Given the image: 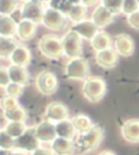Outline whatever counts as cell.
Segmentation results:
<instances>
[{
	"label": "cell",
	"instance_id": "obj_28",
	"mask_svg": "<svg viewBox=\"0 0 139 155\" xmlns=\"http://www.w3.org/2000/svg\"><path fill=\"white\" fill-rule=\"evenodd\" d=\"M3 129L5 130V132L12 137L14 140H16L18 138H20L24 132L27 130V126L25 125V123H12L9 122L5 125Z\"/></svg>",
	"mask_w": 139,
	"mask_h": 155
},
{
	"label": "cell",
	"instance_id": "obj_16",
	"mask_svg": "<svg viewBox=\"0 0 139 155\" xmlns=\"http://www.w3.org/2000/svg\"><path fill=\"white\" fill-rule=\"evenodd\" d=\"M113 18H114L113 14H111L101 3L99 5H97L93 9V13H91V21L93 22V24L99 29L104 28L106 26H108L109 24L112 23Z\"/></svg>",
	"mask_w": 139,
	"mask_h": 155
},
{
	"label": "cell",
	"instance_id": "obj_25",
	"mask_svg": "<svg viewBox=\"0 0 139 155\" xmlns=\"http://www.w3.org/2000/svg\"><path fill=\"white\" fill-rule=\"evenodd\" d=\"M18 46V41L13 37L0 36V58H10Z\"/></svg>",
	"mask_w": 139,
	"mask_h": 155
},
{
	"label": "cell",
	"instance_id": "obj_37",
	"mask_svg": "<svg viewBox=\"0 0 139 155\" xmlns=\"http://www.w3.org/2000/svg\"><path fill=\"white\" fill-rule=\"evenodd\" d=\"M126 20H127V24L131 26V28L139 31V10L127 16Z\"/></svg>",
	"mask_w": 139,
	"mask_h": 155
},
{
	"label": "cell",
	"instance_id": "obj_39",
	"mask_svg": "<svg viewBox=\"0 0 139 155\" xmlns=\"http://www.w3.org/2000/svg\"><path fill=\"white\" fill-rule=\"evenodd\" d=\"M98 155H115V153L112 152V151H109V150H104L102 152H100Z\"/></svg>",
	"mask_w": 139,
	"mask_h": 155
},
{
	"label": "cell",
	"instance_id": "obj_6",
	"mask_svg": "<svg viewBox=\"0 0 139 155\" xmlns=\"http://www.w3.org/2000/svg\"><path fill=\"white\" fill-rule=\"evenodd\" d=\"M44 3L37 0H27L21 5V18L22 20H27L35 24L41 23V18L45 12Z\"/></svg>",
	"mask_w": 139,
	"mask_h": 155
},
{
	"label": "cell",
	"instance_id": "obj_38",
	"mask_svg": "<svg viewBox=\"0 0 139 155\" xmlns=\"http://www.w3.org/2000/svg\"><path fill=\"white\" fill-rule=\"evenodd\" d=\"M31 155H56L51 150L45 149V147H39L36 151H34Z\"/></svg>",
	"mask_w": 139,
	"mask_h": 155
},
{
	"label": "cell",
	"instance_id": "obj_26",
	"mask_svg": "<svg viewBox=\"0 0 139 155\" xmlns=\"http://www.w3.org/2000/svg\"><path fill=\"white\" fill-rule=\"evenodd\" d=\"M86 14H87V8L83 5L82 1H75L72 10L69 14V18L73 23L76 24L84 21L86 18Z\"/></svg>",
	"mask_w": 139,
	"mask_h": 155
},
{
	"label": "cell",
	"instance_id": "obj_12",
	"mask_svg": "<svg viewBox=\"0 0 139 155\" xmlns=\"http://www.w3.org/2000/svg\"><path fill=\"white\" fill-rule=\"evenodd\" d=\"M71 31L78 34L82 39H86V40L90 41L100 31V29L93 24L91 20H84L80 23L73 24L72 27H71Z\"/></svg>",
	"mask_w": 139,
	"mask_h": 155
},
{
	"label": "cell",
	"instance_id": "obj_7",
	"mask_svg": "<svg viewBox=\"0 0 139 155\" xmlns=\"http://www.w3.org/2000/svg\"><path fill=\"white\" fill-rule=\"evenodd\" d=\"M57 76L50 71H42L36 77V88L45 96H51L58 90Z\"/></svg>",
	"mask_w": 139,
	"mask_h": 155
},
{
	"label": "cell",
	"instance_id": "obj_20",
	"mask_svg": "<svg viewBox=\"0 0 139 155\" xmlns=\"http://www.w3.org/2000/svg\"><path fill=\"white\" fill-rule=\"evenodd\" d=\"M75 143L73 140L56 138L51 142V151L56 155H70L74 152Z\"/></svg>",
	"mask_w": 139,
	"mask_h": 155
},
{
	"label": "cell",
	"instance_id": "obj_5",
	"mask_svg": "<svg viewBox=\"0 0 139 155\" xmlns=\"http://www.w3.org/2000/svg\"><path fill=\"white\" fill-rule=\"evenodd\" d=\"M64 73L69 79L86 80L89 77V63L84 58L71 59L65 65Z\"/></svg>",
	"mask_w": 139,
	"mask_h": 155
},
{
	"label": "cell",
	"instance_id": "obj_35",
	"mask_svg": "<svg viewBox=\"0 0 139 155\" xmlns=\"http://www.w3.org/2000/svg\"><path fill=\"white\" fill-rule=\"evenodd\" d=\"M5 93H7V96L18 99L19 97L22 96V93H23V86L10 83L5 88Z\"/></svg>",
	"mask_w": 139,
	"mask_h": 155
},
{
	"label": "cell",
	"instance_id": "obj_29",
	"mask_svg": "<svg viewBox=\"0 0 139 155\" xmlns=\"http://www.w3.org/2000/svg\"><path fill=\"white\" fill-rule=\"evenodd\" d=\"M3 116L5 119H8L9 122L12 123H25L26 118H27V113L24 109L22 107H18L15 110L8 112H3Z\"/></svg>",
	"mask_w": 139,
	"mask_h": 155
},
{
	"label": "cell",
	"instance_id": "obj_34",
	"mask_svg": "<svg viewBox=\"0 0 139 155\" xmlns=\"http://www.w3.org/2000/svg\"><path fill=\"white\" fill-rule=\"evenodd\" d=\"M139 10L138 0H124L122 5V13L125 15H131L133 13L137 12Z\"/></svg>",
	"mask_w": 139,
	"mask_h": 155
},
{
	"label": "cell",
	"instance_id": "obj_3",
	"mask_svg": "<svg viewBox=\"0 0 139 155\" xmlns=\"http://www.w3.org/2000/svg\"><path fill=\"white\" fill-rule=\"evenodd\" d=\"M38 49L41 54L48 59L57 60L63 55L61 38L56 35H45L38 41Z\"/></svg>",
	"mask_w": 139,
	"mask_h": 155
},
{
	"label": "cell",
	"instance_id": "obj_14",
	"mask_svg": "<svg viewBox=\"0 0 139 155\" xmlns=\"http://www.w3.org/2000/svg\"><path fill=\"white\" fill-rule=\"evenodd\" d=\"M123 139L129 143H139V119L131 118L124 123L121 127Z\"/></svg>",
	"mask_w": 139,
	"mask_h": 155
},
{
	"label": "cell",
	"instance_id": "obj_8",
	"mask_svg": "<svg viewBox=\"0 0 139 155\" xmlns=\"http://www.w3.org/2000/svg\"><path fill=\"white\" fill-rule=\"evenodd\" d=\"M41 24L51 31H61L66 25V18L59 11L47 7L41 18Z\"/></svg>",
	"mask_w": 139,
	"mask_h": 155
},
{
	"label": "cell",
	"instance_id": "obj_18",
	"mask_svg": "<svg viewBox=\"0 0 139 155\" xmlns=\"http://www.w3.org/2000/svg\"><path fill=\"white\" fill-rule=\"evenodd\" d=\"M36 31L37 24L33 23L31 21H27V20H21L16 25L15 35L22 41H29V40L35 37Z\"/></svg>",
	"mask_w": 139,
	"mask_h": 155
},
{
	"label": "cell",
	"instance_id": "obj_32",
	"mask_svg": "<svg viewBox=\"0 0 139 155\" xmlns=\"http://www.w3.org/2000/svg\"><path fill=\"white\" fill-rule=\"evenodd\" d=\"M15 147V140L12 137H10L5 129L0 130V149L2 150L12 151Z\"/></svg>",
	"mask_w": 139,
	"mask_h": 155
},
{
	"label": "cell",
	"instance_id": "obj_2",
	"mask_svg": "<svg viewBox=\"0 0 139 155\" xmlns=\"http://www.w3.org/2000/svg\"><path fill=\"white\" fill-rule=\"evenodd\" d=\"M107 92V84L104 79L97 76H90L84 81L83 85V96L91 103H97Z\"/></svg>",
	"mask_w": 139,
	"mask_h": 155
},
{
	"label": "cell",
	"instance_id": "obj_30",
	"mask_svg": "<svg viewBox=\"0 0 139 155\" xmlns=\"http://www.w3.org/2000/svg\"><path fill=\"white\" fill-rule=\"evenodd\" d=\"M100 3L111 13V14H113L114 16L120 14V13H122V5H123V1H121V0H103Z\"/></svg>",
	"mask_w": 139,
	"mask_h": 155
},
{
	"label": "cell",
	"instance_id": "obj_21",
	"mask_svg": "<svg viewBox=\"0 0 139 155\" xmlns=\"http://www.w3.org/2000/svg\"><path fill=\"white\" fill-rule=\"evenodd\" d=\"M90 45H91V48L96 52H99L102 51V50L110 49L112 47V39L109 36V34H107L106 31H100L90 40Z\"/></svg>",
	"mask_w": 139,
	"mask_h": 155
},
{
	"label": "cell",
	"instance_id": "obj_27",
	"mask_svg": "<svg viewBox=\"0 0 139 155\" xmlns=\"http://www.w3.org/2000/svg\"><path fill=\"white\" fill-rule=\"evenodd\" d=\"M74 3L75 1H70V0H52V1L48 2V5H49V8L59 11L66 18V16H69Z\"/></svg>",
	"mask_w": 139,
	"mask_h": 155
},
{
	"label": "cell",
	"instance_id": "obj_41",
	"mask_svg": "<svg viewBox=\"0 0 139 155\" xmlns=\"http://www.w3.org/2000/svg\"><path fill=\"white\" fill-rule=\"evenodd\" d=\"M11 154H12V151L2 150V149H0V155H11Z\"/></svg>",
	"mask_w": 139,
	"mask_h": 155
},
{
	"label": "cell",
	"instance_id": "obj_4",
	"mask_svg": "<svg viewBox=\"0 0 139 155\" xmlns=\"http://www.w3.org/2000/svg\"><path fill=\"white\" fill-rule=\"evenodd\" d=\"M61 42L63 48V54L65 57H67L70 60L82 58L83 42L78 34L70 29L61 37Z\"/></svg>",
	"mask_w": 139,
	"mask_h": 155
},
{
	"label": "cell",
	"instance_id": "obj_40",
	"mask_svg": "<svg viewBox=\"0 0 139 155\" xmlns=\"http://www.w3.org/2000/svg\"><path fill=\"white\" fill-rule=\"evenodd\" d=\"M11 155H29L26 152H23V151L16 150V151H12V154Z\"/></svg>",
	"mask_w": 139,
	"mask_h": 155
},
{
	"label": "cell",
	"instance_id": "obj_15",
	"mask_svg": "<svg viewBox=\"0 0 139 155\" xmlns=\"http://www.w3.org/2000/svg\"><path fill=\"white\" fill-rule=\"evenodd\" d=\"M35 134L40 142H52L56 138V127L49 120H44L35 127Z\"/></svg>",
	"mask_w": 139,
	"mask_h": 155
},
{
	"label": "cell",
	"instance_id": "obj_31",
	"mask_svg": "<svg viewBox=\"0 0 139 155\" xmlns=\"http://www.w3.org/2000/svg\"><path fill=\"white\" fill-rule=\"evenodd\" d=\"M18 7L16 1L0 0V16H10Z\"/></svg>",
	"mask_w": 139,
	"mask_h": 155
},
{
	"label": "cell",
	"instance_id": "obj_11",
	"mask_svg": "<svg viewBox=\"0 0 139 155\" xmlns=\"http://www.w3.org/2000/svg\"><path fill=\"white\" fill-rule=\"evenodd\" d=\"M114 50L119 55L131 57L135 51L134 40L127 34H120L113 40Z\"/></svg>",
	"mask_w": 139,
	"mask_h": 155
},
{
	"label": "cell",
	"instance_id": "obj_23",
	"mask_svg": "<svg viewBox=\"0 0 139 155\" xmlns=\"http://www.w3.org/2000/svg\"><path fill=\"white\" fill-rule=\"evenodd\" d=\"M71 122L74 126L75 131H78L80 134H85L95 126L93 123L91 122V119L84 114H80V115L74 116L71 119Z\"/></svg>",
	"mask_w": 139,
	"mask_h": 155
},
{
	"label": "cell",
	"instance_id": "obj_19",
	"mask_svg": "<svg viewBox=\"0 0 139 155\" xmlns=\"http://www.w3.org/2000/svg\"><path fill=\"white\" fill-rule=\"evenodd\" d=\"M8 74L10 83L25 86L29 81V74L25 67H20L16 65H10L8 67Z\"/></svg>",
	"mask_w": 139,
	"mask_h": 155
},
{
	"label": "cell",
	"instance_id": "obj_22",
	"mask_svg": "<svg viewBox=\"0 0 139 155\" xmlns=\"http://www.w3.org/2000/svg\"><path fill=\"white\" fill-rule=\"evenodd\" d=\"M56 127V134L57 138H62L66 140H73L75 136V129L72 122L70 119H65L63 122H60L54 124Z\"/></svg>",
	"mask_w": 139,
	"mask_h": 155
},
{
	"label": "cell",
	"instance_id": "obj_10",
	"mask_svg": "<svg viewBox=\"0 0 139 155\" xmlns=\"http://www.w3.org/2000/svg\"><path fill=\"white\" fill-rule=\"evenodd\" d=\"M45 117L47 120L57 124V123L63 122L69 117V110L65 104L61 102H51L48 104L45 111Z\"/></svg>",
	"mask_w": 139,
	"mask_h": 155
},
{
	"label": "cell",
	"instance_id": "obj_42",
	"mask_svg": "<svg viewBox=\"0 0 139 155\" xmlns=\"http://www.w3.org/2000/svg\"><path fill=\"white\" fill-rule=\"evenodd\" d=\"M138 3H139V0H138Z\"/></svg>",
	"mask_w": 139,
	"mask_h": 155
},
{
	"label": "cell",
	"instance_id": "obj_1",
	"mask_svg": "<svg viewBox=\"0 0 139 155\" xmlns=\"http://www.w3.org/2000/svg\"><path fill=\"white\" fill-rule=\"evenodd\" d=\"M103 139V129L98 125L95 126L85 134H80L75 140V147L80 152L86 153L93 151L99 147Z\"/></svg>",
	"mask_w": 139,
	"mask_h": 155
},
{
	"label": "cell",
	"instance_id": "obj_17",
	"mask_svg": "<svg viewBox=\"0 0 139 155\" xmlns=\"http://www.w3.org/2000/svg\"><path fill=\"white\" fill-rule=\"evenodd\" d=\"M11 62V65H16L20 67H25L31 63L32 54L29 48L23 45H19L15 48V50L13 51L11 57L9 58Z\"/></svg>",
	"mask_w": 139,
	"mask_h": 155
},
{
	"label": "cell",
	"instance_id": "obj_33",
	"mask_svg": "<svg viewBox=\"0 0 139 155\" xmlns=\"http://www.w3.org/2000/svg\"><path fill=\"white\" fill-rule=\"evenodd\" d=\"M0 107L2 109L3 112H8L20 107V104H19L18 99L5 96L0 99Z\"/></svg>",
	"mask_w": 139,
	"mask_h": 155
},
{
	"label": "cell",
	"instance_id": "obj_24",
	"mask_svg": "<svg viewBox=\"0 0 139 155\" xmlns=\"http://www.w3.org/2000/svg\"><path fill=\"white\" fill-rule=\"evenodd\" d=\"M16 23L11 16H0V36L13 37L16 31Z\"/></svg>",
	"mask_w": 139,
	"mask_h": 155
},
{
	"label": "cell",
	"instance_id": "obj_36",
	"mask_svg": "<svg viewBox=\"0 0 139 155\" xmlns=\"http://www.w3.org/2000/svg\"><path fill=\"white\" fill-rule=\"evenodd\" d=\"M9 84H10V79H9L8 68L0 65V87L5 88Z\"/></svg>",
	"mask_w": 139,
	"mask_h": 155
},
{
	"label": "cell",
	"instance_id": "obj_13",
	"mask_svg": "<svg viewBox=\"0 0 139 155\" xmlns=\"http://www.w3.org/2000/svg\"><path fill=\"white\" fill-rule=\"evenodd\" d=\"M96 63L102 68L110 70L116 66L119 62V54L115 52V50L110 48V49L102 50V51L96 52Z\"/></svg>",
	"mask_w": 139,
	"mask_h": 155
},
{
	"label": "cell",
	"instance_id": "obj_9",
	"mask_svg": "<svg viewBox=\"0 0 139 155\" xmlns=\"http://www.w3.org/2000/svg\"><path fill=\"white\" fill-rule=\"evenodd\" d=\"M18 150L23 152H31L33 153L37 149L40 147V141L37 139L35 134V127L34 128H27L20 138L15 140V147Z\"/></svg>",
	"mask_w": 139,
	"mask_h": 155
}]
</instances>
